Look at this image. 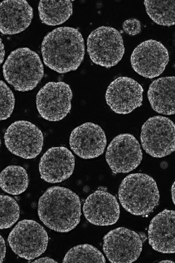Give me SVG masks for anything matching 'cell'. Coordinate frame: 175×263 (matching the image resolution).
I'll list each match as a JSON object with an SVG mask.
<instances>
[{
	"instance_id": "cell-1",
	"label": "cell",
	"mask_w": 175,
	"mask_h": 263,
	"mask_svg": "<svg viewBox=\"0 0 175 263\" xmlns=\"http://www.w3.org/2000/svg\"><path fill=\"white\" fill-rule=\"evenodd\" d=\"M41 53L45 65L59 73L76 70L83 60L85 45L77 29L59 27L43 38Z\"/></svg>"
},
{
	"instance_id": "cell-2",
	"label": "cell",
	"mask_w": 175,
	"mask_h": 263,
	"mask_svg": "<svg viewBox=\"0 0 175 263\" xmlns=\"http://www.w3.org/2000/svg\"><path fill=\"white\" fill-rule=\"evenodd\" d=\"M38 214L40 220L49 229L61 233L68 232L80 221L79 197L69 189L51 187L39 198Z\"/></svg>"
},
{
	"instance_id": "cell-3",
	"label": "cell",
	"mask_w": 175,
	"mask_h": 263,
	"mask_svg": "<svg viewBox=\"0 0 175 263\" xmlns=\"http://www.w3.org/2000/svg\"><path fill=\"white\" fill-rule=\"evenodd\" d=\"M123 207L136 216L151 213L158 204L159 192L155 180L148 174H129L122 181L118 191Z\"/></svg>"
},
{
	"instance_id": "cell-4",
	"label": "cell",
	"mask_w": 175,
	"mask_h": 263,
	"mask_svg": "<svg viewBox=\"0 0 175 263\" xmlns=\"http://www.w3.org/2000/svg\"><path fill=\"white\" fill-rule=\"evenodd\" d=\"M5 80L16 91L33 90L44 75L43 63L38 54L27 47L11 51L3 66Z\"/></svg>"
},
{
	"instance_id": "cell-5",
	"label": "cell",
	"mask_w": 175,
	"mask_h": 263,
	"mask_svg": "<svg viewBox=\"0 0 175 263\" xmlns=\"http://www.w3.org/2000/svg\"><path fill=\"white\" fill-rule=\"evenodd\" d=\"M86 45L92 61L106 68L116 65L125 52L121 33L109 26H101L93 31L88 37Z\"/></svg>"
},
{
	"instance_id": "cell-6",
	"label": "cell",
	"mask_w": 175,
	"mask_h": 263,
	"mask_svg": "<svg viewBox=\"0 0 175 263\" xmlns=\"http://www.w3.org/2000/svg\"><path fill=\"white\" fill-rule=\"evenodd\" d=\"M49 238L45 228L33 220L19 221L10 232L8 241L12 251L21 258L32 260L46 250Z\"/></svg>"
},
{
	"instance_id": "cell-7",
	"label": "cell",
	"mask_w": 175,
	"mask_h": 263,
	"mask_svg": "<svg viewBox=\"0 0 175 263\" xmlns=\"http://www.w3.org/2000/svg\"><path fill=\"white\" fill-rule=\"evenodd\" d=\"M144 150L154 157H162L175 151V123L163 116L149 118L141 129Z\"/></svg>"
},
{
	"instance_id": "cell-8",
	"label": "cell",
	"mask_w": 175,
	"mask_h": 263,
	"mask_svg": "<svg viewBox=\"0 0 175 263\" xmlns=\"http://www.w3.org/2000/svg\"><path fill=\"white\" fill-rule=\"evenodd\" d=\"M5 144L14 155L32 159L42 151L44 137L42 131L34 124L18 120L11 124L4 134Z\"/></svg>"
},
{
	"instance_id": "cell-9",
	"label": "cell",
	"mask_w": 175,
	"mask_h": 263,
	"mask_svg": "<svg viewBox=\"0 0 175 263\" xmlns=\"http://www.w3.org/2000/svg\"><path fill=\"white\" fill-rule=\"evenodd\" d=\"M72 92L70 86L64 82H50L38 91L36 107L40 116L49 121L64 118L71 109Z\"/></svg>"
},
{
	"instance_id": "cell-10",
	"label": "cell",
	"mask_w": 175,
	"mask_h": 263,
	"mask_svg": "<svg viewBox=\"0 0 175 263\" xmlns=\"http://www.w3.org/2000/svg\"><path fill=\"white\" fill-rule=\"evenodd\" d=\"M103 250L112 263H131L139 256L142 248L140 236L124 227L110 230L103 237Z\"/></svg>"
},
{
	"instance_id": "cell-11",
	"label": "cell",
	"mask_w": 175,
	"mask_h": 263,
	"mask_svg": "<svg viewBox=\"0 0 175 263\" xmlns=\"http://www.w3.org/2000/svg\"><path fill=\"white\" fill-rule=\"evenodd\" d=\"M105 159L113 173L130 172L136 168L142 160L140 145L132 135L120 134L108 145Z\"/></svg>"
},
{
	"instance_id": "cell-12",
	"label": "cell",
	"mask_w": 175,
	"mask_h": 263,
	"mask_svg": "<svg viewBox=\"0 0 175 263\" xmlns=\"http://www.w3.org/2000/svg\"><path fill=\"white\" fill-rule=\"evenodd\" d=\"M169 61L167 48L160 42L153 39L143 41L133 50L130 62L133 70L139 75L153 78L163 73Z\"/></svg>"
},
{
	"instance_id": "cell-13",
	"label": "cell",
	"mask_w": 175,
	"mask_h": 263,
	"mask_svg": "<svg viewBox=\"0 0 175 263\" xmlns=\"http://www.w3.org/2000/svg\"><path fill=\"white\" fill-rule=\"evenodd\" d=\"M143 89L134 79L127 76L116 78L108 86L105 99L115 113L127 114L142 104Z\"/></svg>"
},
{
	"instance_id": "cell-14",
	"label": "cell",
	"mask_w": 175,
	"mask_h": 263,
	"mask_svg": "<svg viewBox=\"0 0 175 263\" xmlns=\"http://www.w3.org/2000/svg\"><path fill=\"white\" fill-rule=\"evenodd\" d=\"M107 140L104 131L99 125L84 123L72 131L69 138L71 149L79 157L91 159L102 154Z\"/></svg>"
},
{
	"instance_id": "cell-15",
	"label": "cell",
	"mask_w": 175,
	"mask_h": 263,
	"mask_svg": "<svg viewBox=\"0 0 175 263\" xmlns=\"http://www.w3.org/2000/svg\"><path fill=\"white\" fill-rule=\"evenodd\" d=\"M75 157L71 151L64 146L48 149L42 156L39 164L41 178L51 183L61 182L73 173Z\"/></svg>"
},
{
	"instance_id": "cell-16",
	"label": "cell",
	"mask_w": 175,
	"mask_h": 263,
	"mask_svg": "<svg viewBox=\"0 0 175 263\" xmlns=\"http://www.w3.org/2000/svg\"><path fill=\"white\" fill-rule=\"evenodd\" d=\"M85 219L91 224L108 226L119 219V204L115 196L103 190H97L85 199L82 207Z\"/></svg>"
},
{
	"instance_id": "cell-17",
	"label": "cell",
	"mask_w": 175,
	"mask_h": 263,
	"mask_svg": "<svg viewBox=\"0 0 175 263\" xmlns=\"http://www.w3.org/2000/svg\"><path fill=\"white\" fill-rule=\"evenodd\" d=\"M149 244L160 253H175V211L165 209L151 221Z\"/></svg>"
},
{
	"instance_id": "cell-18",
	"label": "cell",
	"mask_w": 175,
	"mask_h": 263,
	"mask_svg": "<svg viewBox=\"0 0 175 263\" xmlns=\"http://www.w3.org/2000/svg\"><path fill=\"white\" fill-rule=\"evenodd\" d=\"M0 30L14 35L25 30L33 17V9L25 0H5L0 5Z\"/></svg>"
},
{
	"instance_id": "cell-19",
	"label": "cell",
	"mask_w": 175,
	"mask_h": 263,
	"mask_svg": "<svg viewBox=\"0 0 175 263\" xmlns=\"http://www.w3.org/2000/svg\"><path fill=\"white\" fill-rule=\"evenodd\" d=\"M148 98L152 108L158 113L175 114V76L153 81L148 91Z\"/></svg>"
},
{
	"instance_id": "cell-20",
	"label": "cell",
	"mask_w": 175,
	"mask_h": 263,
	"mask_svg": "<svg viewBox=\"0 0 175 263\" xmlns=\"http://www.w3.org/2000/svg\"><path fill=\"white\" fill-rule=\"evenodd\" d=\"M38 11L42 23L57 25L65 22L72 15V3L70 0H41L39 3Z\"/></svg>"
},
{
	"instance_id": "cell-21",
	"label": "cell",
	"mask_w": 175,
	"mask_h": 263,
	"mask_svg": "<svg viewBox=\"0 0 175 263\" xmlns=\"http://www.w3.org/2000/svg\"><path fill=\"white\" fill-rule=\"evenodd\" d=\"M29 179L26 170L19 165H9L0 174L2 189L11 195H17L23 193L27 188Z\"/></svg>"
},
{
	"instance_id": "cell-22",
	"label": "cell",
	"mask_w": 175,
	"mask_h": 263,
	"mask_svg": "<svg viewBox=\"0 0 175 263\" xmlns=\"http://www.w3.org/2000/svg\"><path fill=\"white\" fill-rule=\"evenodd\" d=\"M144 5L149 17L157 24H175V1L145 0Z\"/></svg>"
},
{
	"instance_id": "cell-23",
	"label": "cell",
	"mask_w": 175,
	"mask_h": 263,
	"mask_svg": "<svg viewBox=\"0 0 175 263\" xmlns=\"http://www.w3.org/2000/svg\"><path fill=\"white\" fill-rule=\"evenodd\" d=\"M106 259L102 252L95 247L88 244L75 246L65 254L63 262H100Z\"/></svg>"
},
{
	"instance_id": "cell-24",
	"label": "cell",
	"mask_w": 175,
	"mask_h": 263,
	"mask_svg": "<svg viewBox=\"0 0 175 263\" xmlns=\"http://www.w3.org/2000/svg\"><path fill=\"white\" fill-rule=\"evenodd\" d=\"M0 198V228L7 229L13 225L19 219L20 208L16 201L12 197L1 194Z\"/></svg>"
},
{
	"instance_id": "cell-25",
	"label": "cell",
	"mask_w": 175,
	"mask_h": 263,
	"mask_svg": "<svg viewBox=\"0 0 175 263\" xmlns=\"http://www.w3.org/2000/svg\"><path fill=\"white\" fill-rule=\"evenodd\" d=\"M15 106L13 93L3 81H1V120H6L12 114Z\"/></svg>"
},
{
	"instance_id": "cell-26",
	"label": "cell",
	"mask_w": 175,
	"mask_h": 263,
	"mask_svg": "<svg viewBox=\"0 0 175 263\" xmlns=\"http://www.w3.org/2000/svg\"><path fill=\"white\" fill-rule=\"evenodd\" d=\"M123 30L128 34L134 36L139 34L141 31L140 21L136 18H129L123 23Z\"/></svg>"
},
{
	"instance_id": "cell-27",
	"label": "cell",
	"mask_w": 175,
	"mask_h": 263,
	"mask_svg": "<svg viewBox=\"0 0 175 263\" xmlns=\"http://www.w3.org/2000/svg\"><path fill=\"white\" fill-rule=\"evenodd\" d=\"M6 245L3 236L1 235V261L0 262H3L6 255Z\"/></svg>"
},
{
	"instance_id": "cell-28",
	"label": "cell",
	"mask_w": 175,
	"mask_h": 263,
	"mask_svg": "<svg viewBox=\"0 0 175 263\" xmlns=\"http://www.w3.org/2000/svg\"><path fill=\"white\" fill-rule=\"evenodd\" d=\"M32 262H57V261L50 257H45L37 259Z\"/></svg>"
},
{
	"instance_id": "cell-29",
	"label": "cell",
	"mask_w": 175,
	"mask_h": 263,
	"mask_svg": "<svg viewBox=\"0 0 175 263\" xmlns=\"http://www.w3.org/2000/svg\"><path fill=\"white\" fill-rule=\"evenodd\" d=\"M5 55V52L4 49V45L2 42V39H1V64L3 62Z\"/></svg>"
},
{
	"instance_id": "cell-30",
	"label": "cell",
	"mask_w": 175,
	"mask_h": 263,
	"mask_svg": "<svg viewBox=\"0 0 175 263\" xmlns=\"http://www.w3.org/2000/svg\"><path fill=\"white\" fill-rule=\"evenodd\" d=\"M171 198L172 201L175 205V181L173 183L172 186H171Z\"/></svg>"
},
{
	"instance_id": "cell-31",
	"label": "cell",
	"mask_w": 175,
	"mask_h": 263,
	"mask_svg": "<svg viewBox=\"0 0 175 263\" xmlns=\"http://www.w3.org/2000/svg\"><path fill=\"white\" fill-rule=\"evenodd\" d=\"M159 262H174L172 260H163L162 261H159Z\"/></svg>"
}]
</instances>
